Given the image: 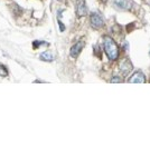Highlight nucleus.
Returning a JSON list of instances; mask_svg holds the SVG:
<instances>
[{"label": "nucleus", "instance_id": "obj_7", "mask_svg": "<svg viewBox=\"0 0 150 148\" xmlns=\"http://www.w3.org/2000/svg\"><path fill=\"white\" fill-rule=\"evenodd\" d=\"M114 3H115V6H118L121 9H125V10L130 9L132 5L130 0H114Z\"/></svg>", "mask_w": 150, "mask_h": 148}, {"label": "nucleus", "instance_id": "obj_2", "mask_svg": "<svg viewBox=\"0 0 150 148\" xmlns=\"http://www.w3.org/2000/svg\"><path fill=\"white\" fill-rule=\"evenodd\" d=\"M91 25L94 28H101L104 25V20L98 13H94L91 15Z\"/></svg>", "mask_w": 150, "mask_h": 148}, {"label": "nucleus", "instance_id": "obj_4", "mask_svg": "<svg viewBox=\"0 0 150 148\" xmlns=\"http://www.w3.org/2000/svg\"><path fill=\"white\" fill-rule=\"evenodd\" d=\"M132 68H133V67H132L131 62L129 61V59H128V58H125L122 61L120 62V65H119L120 71H121L123 75L129 74V73L132 70Z\"/></svg>", "mask_w": 150, "mask_h": 148}, {"label": "nucleus", "instance_id": "obj_5", "mask_svg": "<svg viewBox=\"0 0 150 148\" xmlns=\"http://www.w3.org/2000/svg\"><path fill=\"white\" fill-rule=\"evenodd\" d=\"M129 82H132V84H144V82H146V77H144V75L142 73L138 71V73H134L130 77Z\"/></svg>", "mask_w": 150, "mask_h": 148}, {"label": "nucleus", "instance_id": "obj_9", "mask_svg": "<svg viewBox=\"0 0 150 148\" xmlns=\"http://www.w3.org/2000/svg\"><path fill=\"white\" fill-rule=\"evenodd\" d=\"M7 75H8L7 68L5 67L4 65H0V76H1V77H6Z\"/></svg>", "mask_w": 150, "mask_h": 148}, {"label": "nucleus", "instance_id": "obj_11", "mask_svg": "<svg viewBox=\"0 0 150 148\" xmlns=\"http://www.w3.org/2000/svg\"><path fill=\"white\" fill-rule=\"evenodd\" d=\"M149 55H150V52H149Z\"/></svg>", "mask_w": 150, "mask_h": 148}, {"label": "nucleus", "instance_id": "obj_1", "mask_svg": "<svg viewBox=\"0 0 150 148\" xmlns=\"http://www.w3.org/2000/svg\"><path fill=\"white\" fill-rule=\"evenodd\" d=\"M103 40H104L103 41V43H104V50H105L109 59L115 60L118 58V56H119V49H118L117 43H114V40H113L112 38L108 37V36L103 38Z\"/></svg>", "mask_w": 150, "mask_h": 148}, {"label": "nucleus", "instance_id": "obj_8", "mask_svg": "<svg viewBox=\"0 0 150 148\" xmlns=\"http://www.w3.org/2000/svg\"><path fill=\"white\" fill-rule=\"evenodd\" d=\"M39 58L42 60H44V61H53L54 60V56H53V54L50 51H44Z\"/></svg>", "mask_w": 150, "mask_h": 148}, {"label": "nucleus", "instance_id": "obj_3", "mask_svg": "<svg viewBox=\"0 0 150 148\" xmlns=\"http://www.w3.org/2000/svg\"><path fill=\"white\" fill-rule=\"evenodd\" d=\"M84 45H85V43H84L83 39H81L80 41H77V43H75L74 46L71 48V57L76 58L77 56L81 54V51H82V49H83V47H84Z\"/></svg>", "mask_w": 150, "mask_h": 148}, {"label": "nucleus", "instance_id": "obj_10", "mask_svg": "<svg viewBox=\"0 0 150 148\" xmlns=\"http://www.w3.org/2000/svg\"><path fill=\"white\" fill-rule=\"evenodd\" d=\"M111 82H122V79L120 77H118V76H114L111 79Z\"/></svg>", "mask_w": 150, "mask_h": 148}, {"label": "nucleus", "instance_id": "obj_6", "mask_svg": "<svg viewBox=\"0 0 150 148\" xmlns=\"http://www.w3.org/2000/svg\"><path fill=\"white\" fill-rule=\"evenodd\" d=\"M76 13L79 17H83L86 15V6L84 0H77L76 1Z\"/></svg>", "mask_w": 150, "mask_h": 148}]
</instances>
